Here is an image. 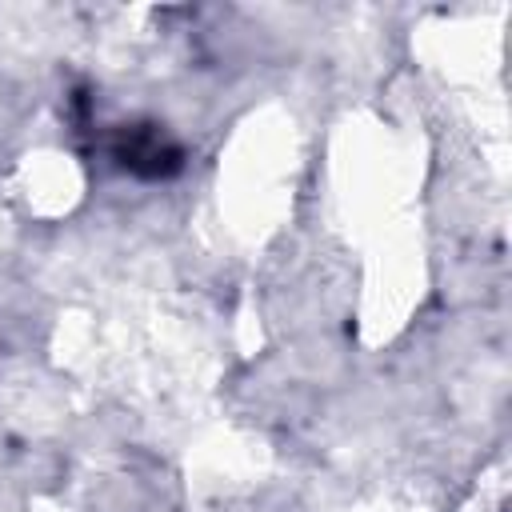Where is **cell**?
<instances>
[{
    "instance_id": "1",
    "label": "cell",
    "mask_w": 512,
    "mask_h": 512,
    "mask_svg": "<svg viewBox=\"0 0 512 512\" xmlns=\"http://www.w3.org/2000/svg\"><path fill=\"white\" fill-rule=\"evenodd\" d=\"M120 160L132 168V172H144V176H164L176 168V148L156 136V132H132L124 136L120 144Z\"/></svg>"
}]
</instances>
